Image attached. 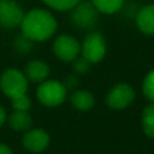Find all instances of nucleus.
I'll use <instances>...</instances> for the list:
<instances>
[{"mask_svg":"<svg viewBox=\"0 0 154 154\" xmlns=\"http://www.w3.org/2000/svg\"><path fill=\"white\" fill-rule=\"evenodd\" d=\"M22 32L31 41H46L57 30L55 18L46 10H31L20 23Z\"/></svg>","mask_w":154,"mask_h":154,"instance_id":"obj_1","label":"nucleus"},{"mask_svg":"<svg viewBox=\"0 0 154 154\" xmlns=\"http://www.w3.org/2000/svg\"><path fill=\"white\" fill-rule=\"evenodd\" d=\"M0 87L2 93L10 99H14L25 94L28 89V81L23 72L16 69H8L4 71L0 78Z\"/></svg>","mask_w":154,"mask_h":154,"instance_id":"obj_2","label":"nucleus"},{"mask_svg":"<svg viewBox=\"0 0 154 154\" xmlns=\"http://www.w3.org/2000/svg\"><path fill=\"white\" fill-rule=\"evenodd\" d=\"M66 97V88L59 81H46L37 88V99L46 106H58Z\"/></svg>","mask_w":154,"mask_h":154,"instance_id":"obj_3","label":"nucleus"},{"mask_svg":"<svg viewBox=\"0 0 154 154\" xmlns=\"http://www.w3.org/2000/svg\"><path fill=\"white\" fill-rule=\"evenodd\" d=\"M97 12L91 1L79 0L71 13V22L79 29H90L97 22Z\"/></svg>","mask_w":154,"mask_h":154,"instance_id":"obj_4","label":"nucleus"},{"mask_svg":"<svg viewBox=\"0 0 154 154\" xmlns=\"http://www.w3.org/2000/svg\"><path fill=\"white\" fill-rule=\"evenodd\" d=\"M82 53L91 64L99 63L106 54V41L100 32L89 34L82 45Z\"/></svg>","mask_w":154,"mask_h":154,"instance_id":"obj_5","label":"nucleus"},{"mask_svg":"<svg viewBox=\"0 0 154 154\" xmlns=\"http://www.w3.org/2000/svg\"><path fill=\"white\" fill-rule=\"evenodd\" d=\"M135 99V91L132 87L126 83H119L114 85L106 96V103L113 109H123L128 107Z\"/></svg>","mask_w":154,"mask_h":154,"instance_id":"obj_6","label":"nucleus"},{"mask_svg":"<svg viewBox=\"0 0 154 154\" xmlns=\"http://www.w3.org/2000/svg\"><path fill=\"white\" fill-rule=\"evenodd\" d=\"M53 51L60 60L73 61L81 52V45L70 35H60L53 43Z\"/></svg>","mask_w":154,"mask_h":154,"instance_id":"obj_7","label":"nucleus"},{"mask_svg":"<svg viewBox=\"0 0 154 154\" xmlns=\"http://www.w3.org/2000/svg\"><path fill=\"white\" fill-rule=\"evenodd\" d=\"M24 12L13 0H0V26L12 29L20 25Z\"/></svg>","mask_w":154,"mask_h":154,"instance_id":"obj_8","label":"nucleus"},{"mask_svg":"<svg viewBox=\"0 0 154 154\" xmlns=\"http://www.w3.org/2000/svg\"><path fill=\"white\" fill-rule=\"evenodd\" d=\"M24 147L32 153L43 152L49 144V136L42 129H34L28 131L23 137Z\"/></svg>","mask_w":154,"mask_h":154,"instance_id":"obj_9","label":"nucleus"},{"mask_svg":"<svg viewBox=\"0 0 154 154\" xmlns=\"http://www.w3.org/2000/svg\"><path fill=\"white\" fill-rule=\"evenodd\" d=\"M136 25L146 35H154V4L143 6L136 14Z\"/></svg>","mask_w":154,"mask_h":154,"instance_id":"obj_10","label":"nucleus"},{"mask_svg":"<svg viewBox=\"0 0 154 154\" xmlns=\"http://www.w3.org/2000/svg\"><path fill=\"white\" fill-rule=\"evenodd\" d=\"M24 75L32 82H43L49 75V67L42 60H32L25 66Z\"/></svg>","mask_w":154,"mask_h":154,"instance_id":"obj_11","label":"nucleus"},{"mask_svg":"<svg viewBox=\"0 0 154 154\" xmlns=\"http://www.w3.org/2000/svg\"><path fill=\"white\" fill-rule=\"evenodd\" d=\"M8 123H10V126L13 130L24 131V130L30 129V126L32 124V120H31V117L28 113V111H17V109H14L11 113L10 118H8Z\"/></svg>","mask_w":154,"mask_h":154,"instance_id":"obj_12","label":"nucleus"},{"mask_svg":"<svg viewBox=\"0 0 154 154\" xmlns=\"http://www.w3.org/2000/svg\"><path fill=\"white\" fill-rule=\"evenodd\" d=\"M71 103L79 111H88L94 106V97L87 90H77L71 95Z\"/></svg>","mask_w":154,"mask_h":154,"instance_id":"obj_13","label":"nucleus"},{"mask_svg":"<svg viewBox=\"0 0 154 154\" xmlns=\"http://www.w3.org/2000/svg\"><path fill=\"white\" fill-rule=\"evenodd\" d=\"M91 2L99 12L107 14L119 11L124 5V0H91Z\"/></svg>","mask_w":154,"mask_h":154,"instance_id":"obj_14","label":"nucleus"},{"mask_svg":"<svg viewBox=\"0 0 154 154\" xmlns=\"http://www.w3.org/2000/svg\"><path fill=\"white\" fill-rule=\"evenodd\" d=\"M142 128L147 136L154 138V102L148 105L142 113Z\"/></svg>","mask_w":154,"mask_h":154,"instance_id":"obj_15","label":"nucleus"},{"mask_svg":"<svg viewBox=\"0 0 154 154\" xmlns=\"http://www.w3.org/2000/svg\"><path fill=\"white\" fill-rule=\"evenodd\" d=\"M42 1L47 4L49 7L58 11L71 10L79 2V0H42Z\"/></svg>","mask_w":154,"mask_h":154,"instance_id":"obj_16","label":"nucleus"},{"mask_svg":"<svg viewBox=\"0 0 154 154\" xmlns=\"http://www.w3.org/2000/svg\"><path fill=\"white\" fill-rule=\"evenodd\" d=\"M143 94L150 101L154 102V70L147 73L144 81H143V87H142Z\"/></svg>","mask_w":154,"mask_h":154,"instance_id":"obj_17","label":"nucleus"},{"mask_svg":"<svg viewBox=\"0 0 154 154\" xmlns=\"http://www.w3.org/2000/svg\"><path fill=\"white\" fill-rule=\"evenodd\" d=\"M11 100H12V107H13V109H17V111H28L31 107V100H30V97L26 94L19 95V96H17L14 99H11Z\"/></svg>","mask_w":154,"mask_h":154,"instance_id":"obj_18","label":"nucleus"},{"mask_svg":"<svg viewBox=\"0 0 154 154\" xmlns=\"http://www.w3.org/2000/svg\"><path fill=\"white\" fill-rule=\"evenodd\" d=\"M32 41L30 40V38H28L26 36H18L16 40H14V42H13V46H14V48L18 51V52H20V53H28L31 48H32V43H31Z\"/></svg>","mask_w":154,"mask_h":154,"instance_id":"obj_19","label":"nucleus"},{"mask_svg":"<svg viewBox=\"0 0 154 154\" xmlns=\"http://www.w3.org/2000/svg\"><path fill=\"white\" fill-rule=\"evenodd\" d=\"M90 65H91V63L88 59H85L83 55L81 58H76L73 60V70L77 73H82V75L87 73L90 69Z\"/></svg>","mask_w":154,"mask_h":154,"instance_id":"obj_20","label":"nucleus"},{"mask_svg":"<svg viewBox=\"0 0 154 154\" xmlns=\"http://www.w3.org/2000/svg\"><path fill=\"white\" fill-rule=\"evenodd\" d=\"M64 85H65V88H69V89H71V88H75L76 85H77V78L75 77V76H69L66 79H65V82H64Z\"/></svg>","mask_w":154,"mask_h":154,"instance_id":"obj_21","label":"nucleus"},{"mask_svg":"<svg viewBox=\"0 0 154 154\" xmlns=\"http://www.w3.org/2000/svg\"><path fill=\"white\" fill-rule=\"evenodd\" d=\"M0 154H12V152L7 146L0 144Z\"/></svg>","mask_w":154,"mask_h":154,"instance_id":"obj_22","label":"nucleus"},{"mask_svg":"<svg viewBox=\"0 0 154 154\" xmlns=\"http://www.w3.org/2000/svg\"><path fill=\"white\" fill-rule=\"evenodd\" d=\"M5 119H6V113H5V109L0 106V126L5 123Z\"/></svg>","mask_w":154,"mask_h":154,"instance_id":"obj_23","label":"nucleus"}]
</instances>
